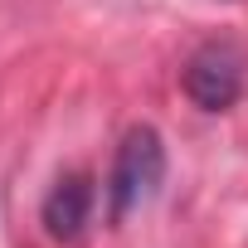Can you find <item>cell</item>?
Listing matches in <instances>:
<instances>
[{
    "mask_svg": "<svg viewBox=\"0 0 248 248\" xmlns=\"http://www.w3.org/2000/svg\"><path fill=\"white\" fill-rule=\"evenodd\" d=\"M185 93L204 112H229L243 93V63L229 44H204L185 63Z\"/></svg>",
    "mask_w": 248,
    "mask_h": 248,
    "instance_id": "2",
    "label": "cell"
},
{
    "mask_svg": "<svg viewBox=\"0 0 248 248\" xmlns=\"http://www.w3.org/2000/svg\"><path fill=\"white\" fill-rule=\"evenodd\" d=\"M88 214H93V180H88L83 170L59 175L54 190L44 195V233L59 238V243H73V238L83 233Z\"/></svg>",
    "mask_w": 248,
    "mask_h": 248,
    "instance_id": "3",
    "label": "cell"
},
{
    "mask_svg": "<svg viewBox=\"0 0 248 248\" xmlns=\"http://www.w3.org/2000/svg\"><path fill=\"white\" fill-rule=\"evenodd\" d=\"M161 180H166V141L156 127H132L117 146V161H112V175H107V204H112V219L122 224L127 214L146 209L156 195H161Z\"/></svg>",
    "mask_w": 248,
    "mask_h": 248,
    "instance_id": "1",
    "label": "cell"
}]
</instances>
